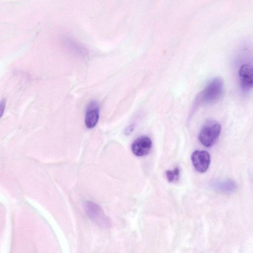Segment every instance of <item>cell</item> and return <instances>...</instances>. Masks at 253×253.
Instances as JSON below:
<instances>
[{"label": "cell", "instance_id": "cell-1", "mask_svg": "<svg viewBox=\"0 0 253 253\" xmlns=\"http://www.w3.org/2000/svg\"><path fill=\"white\" fill-rule=\"evenodd\" d=\"M223 89L222 80L216 77L210 81L201 91L197 97L198 101L204 103H211L220 96Z\"/></svg>", "mask_w": 253, "mask_h": 253}, {"label": "cell", "instance_id": "cell-2", "mask_svg": "<svg viewBox=\"0 0 253 253\" xmlns=\"http://www.w3.org/2000/svg\"><path fill=\"white\" fill-rule=\"evenodd\" d=\"M221 132L220 124L215 121H209L202 127L199 139L205 146L210 147L217 140Z\"/></svg>", "mask_w": 253, "mask_h": 253}, {"label": "cell", "instance_id": "cell-3", "mask_svg": "<svg viewBox=\"0 0 253 253\" xmlns=\"http://www.w3.org/2000/svg\"><path fill=\"white\" fill-rule=\"evenodd\" d=\"M84 209L88 217L98 225L104 228H108L110 226V219L105 215L97 204L92 202H86L84 205Z\"/></svg>", "mask_w": 253, "mask_h": 253}, {"label": "cell", "instance_id": "cell-4", "mask_svg": "<svg viewBox=\"0 0 253 253\" xmlns=\"http://www.w3.org/2000/svg\"><path fill=\"white\" fill-rule=\"evenodd\" d=\"M191 161L196 170L200 173L206 172L210 166L211 157L205 150H196L191 155Z\"/></svg>", "mask_w": 253, "mask_h": 253}, {"label": "cell", "instance_id": "cell-5", "mask_svg": "<svg viewBox=\"0 0 253 253\" xmlns=\"http://www.w3.org/2000/svg\"><path fill=\"white\" fill-rule=\"evenodd\" d=\"M152 146L151 139L145 135L137 137L132 143L131 149L136 156L142 157L147 155Z\"/></svg>", "mask_w": 253, "mask_h": 253}, {"label": "cell", "instance_id": "cell-6", "mask_svg": "<svg viewBox=\"0 0 253 253\" xmlns=\"http://www.w3.org/2000/svg\"><path fill=\"white\" fill-rule=\"evenodd\" d=\"M240 84L246 90L253 87V67L248 64L242 65L239 70Z\"/></svg>", "mask_w": 253, "mask_h": 253}, {"label": "cell", "instance_id": "cell-7", "mask_svg": "<svg viewBox=\"0 0 253 253\" xmlns=\"http://www.w3.org/2000/svg\"><path fill=\"white\" fill-rule=\"evenodd\" d=\"M99 117V106L95 101H91L87 105L85 114V125L92 128L97 124Z\"/></svg>", "mask_w": 253, "mask_h": 253}, {"label": "cell", "instance_id": "cell-8", "mask_svg": "<svg viewBox=\"0 0 253 253\" xmlns=\"http://www.w3.org/2000/svg\"><path fill=\"white\" fill-rule=\"evenodd\" d=\"M166 176L168 181L172 182L178 180L179 177V170L175 168L173 170H168L166 171Z\"/></svg>", "mask_w": 253, "mask_h": 253}, {"label": "cell", "instance_id": "cell-9", "mask_svg": "<svg viewBox=\"0 0 253 253\" xmlns=\"http://www.w3.org/2000/svg\"><path fill=\"white\" fill-rule=\"evenodd\" d=\"M5 106V101L4 99H3L0 102V116H2V113L4 111V108Z\"/></svg>", "mask_w": 253, "mask_h": 253}]
</instances>
